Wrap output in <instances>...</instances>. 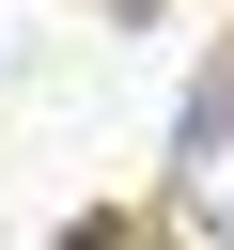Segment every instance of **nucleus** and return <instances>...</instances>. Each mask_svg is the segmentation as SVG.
I'll return each instance as SVG.
<instances>
[{"label":"nucleus","mask_w":234,"mask_h":250,"mask_svg":"<svg viewBox=\"0 0 234 250\" xmlns=\"http://www.w3.org/2000/svg\"><path fill=\"white\" fill-rule=\"evenodd\" d=\"M187 203H203L218 250H234V94H203V125H187Z\"/></svg>","instance_id":"1"}]
</instances>
